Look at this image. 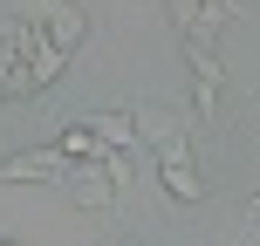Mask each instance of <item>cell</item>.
Returning a JSON list of instances; mask_svg holds the SVG:
<instances>
[{
	"label": "cell",
	"mask_w": 260,
	"mask_h": 246,
	"mask_svg": "<svg viewBox=\"0 0 260 246\" xmlns=\"http://www.w3.org/2000/svg\"><path fill=\"white\" fill-rule=\"evenodd\" d=\"M137 144H157V178H165V192L178 198V205H206V178H199L192 144H185L178 123H165V117L144 110V117H137Z\"/></svg>",
	"instance_id": "obj_1"
},
{
	"label": "cell",
	"mask_w": 260,
	"mask_h": 246,
	"mask_svg": "<svg viewBox=\"0 0 260 246\" xmlns=\"http://www.w3.org/2000/svg\"><path fill=\"white\" fill-rule=\"evenodd\" d=\"M7 14H21L27 27H41V34H48L55 48H69V55L89 41V14H82L76 0H14Z\"/></svg>",
	"instance_id": "obj_2"
},
{
	"label": "cell",
	"mask_w": 260,
	"mask_h": 246,
	"mask_svg": "<svg viewBox=\"0 0 260 246\" xmlns=\"http://www.w3.org/2000/svg\"><path fill=\"white\" fill-rule=\"evenodd\" d=\"M62 185H69V198H76V212H110L117 205V178L103 171V157H69V171H62Z\"/></svg>",
	"instance_id": "obj_3"
},
{
	"label": "cell",
	"mask_w": 260,
	"mask_h": 246,
	"mask_svg": "<svg viewBox=\"0 0 260 246\" xmlns=\"http://www.w3.org/2000/svg\"><path fill=\"white\" fill-rule=\"evenodd\" d=\"M185 62H192V110L212 123V117H219V89H226L219 48H206V41H185Z\"/></svg>",
	"instance_id": "obj_4"
},
{
	"label": "cell",
	"mask_w": 260,
	"mask_h": 246,
	"mask_svg": "<svg viewBox=\"0 0 260 246\" xmlns=\"http://www.w3.org/2000/svg\"><path fill=\"white\" fill-rule=\"evenodd\" d=\"M69 171V151H21V157H0V185H48Z\"/></svg>",
	"instance_id": "obj_5"
},
{
	"label": "cell",
	"mask_w": 260,
	"mask_h": 246,
	"mask_svg": "<svg viewBox=\"0 0 260 246\" xmlns=\"http://www.w3.org/2000/svg\"><path fill=\"white\" fill-rule=\"evenodd\" d=\"M89 130L110 151H130V144H137V110H103V117H89Z\"/></svg>",
	"instance_id": "obj_6"
},
{
	"label": "cell",
	"mask_w": 260,
	"mask_h": 246,
	"mask_svg": "<svg viewBox=\"0 0 260 246\" xmlns=\"http://www.w3.org/2000/svg\"><path fill=\"white\" fill-rule=\"evenodd\" d=\"M21 96H35V76H27V62L7 55V41H0V103H21Z\"/></svg>",
	"instance_id": "obj_7"
},
{
	"label": "cell",
	"mask_w": 260,
	"mask_h": 246,
	"mask_svg": "<svg viewBox=\"0 0 260 246\" xmlns=\"http://www.w3.org/2000/svg\"><path fill=\"white\" fill-rule=\"evenodd\" d=\"M62 68H69V48H55V41H41V48L27 55V76H35V89H48Z\"/></svg>",
	"instance_id": "obj_8"
},
{
	"label": "cell",
	"mask_w": 260,
	"mask_h": 246,
	"mask_svg": "<svg viewBox=\"0 0 260 246\" xmlns=\"http://www.w3.org/2000/svg\"><path fill=\"white\" fill-rule=\"evenodd\" d=\"M103 171L117 178V192H123V185L137 178V144H130V151H103Z\"/></svg>",
	"instance_id": "obj_9"
},
{
	"label": "cell",
	"mask_w": 260,
	"mask_h": 246,
	"mask_svg": "<svg viewBox=\"0 0 260 246\" xmlns=\"http://www.w3.org/2000/svg\"><path fill=\"white\" fill-rule=\"evenodd\" d=\"M247 219H253V226H260V192H253V205H247Z\"/></svg>",
	"instance_id": "obj_10"
},
{
	"label": "cell",
	"mask_w": 260,
	"mask_h": 246,
	"mask_svg": "<svg viewBox=\"0 0 260 246\" xmlns=\"http://www.w3.org/2000/svg\"><path fill=\"white\" fill-rule=\"evenodd\" d=\"M0 246H21V239H0Z\"/></svg>",
	"instance_id": "obj_11"
}]
</instances>
